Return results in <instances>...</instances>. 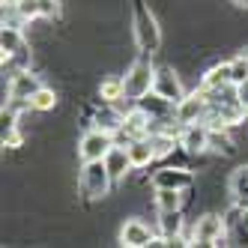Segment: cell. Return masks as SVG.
<instances>
[{
	"label": "cell",
	"instance_id": "6da1fadb",
	"mask_svg": "<svg viewBox=\"0 0 248 248\" xmlns=\"http://www.w3.org/2000/svg\"><path fill=\"white\" fill-rule=\"evenodd\" d=\"M132 33H135V45L140 54H155L162 45V30L153 9L147 6V0H135L132 3Z\"/></svg>",
	"mask_w": 248,
	"mask_h": 248
},
{
	"label": "cell",
	"instance_id": "7a4b0ae2",
	"mask_svg": "<svg viewBox=\"0 0 248 248\" xmlns=\"http://www.w3.org/2000/svg\"><path fill=\"white\" fill-rule=\"evenodd\" d=\"M153 78H155V69H153V63H150V54H140V57L129 66L126 78H123V87H126V99H129V102L144 99V96L153 90Z\"/></svg>",
	"mask_w": 248,
	"mask_h": 248
},
{
	"label": "cell",
	"instance_id": "3957f363",
	"mask_svg": "<svg viewBox=\"0 0 248 248\" xmlns=\"http://www.w3.org/2000/svg\"><path fill=\"white\" fill-rule=\"evenodd\" d=\"M114 183V176L108 170V165H105V158H99V162H84L81 168V191L87 201H102L105 194H108Z\"/></svg>",
	"mask_w": 248,
	"mask_h": 248
},
{
	"label": "cell",
	"instance_id": "277c9868",
	"mask_svg": "<svg viewBox=\"0 0 248 248\" xmlns=\"http://www.w3.org/2000/svg\"><path fill=\"white\" fill-rule=\"evenodd\" d=\"M209 108H212V99H209V93L201 87V90L186 93L180 102H176L173 120L180 123V126H188V123H203L209 117Z\"/></svg>",
	"mask_w": 248,
	"mask_h": 248
},
{
	"label": "cell",
	"instance_id": "5b68a950",
	"mask_svg": "<svg viewBox=\"0 0 248 248\" xmlns=\"http://www.w3.org/2000/svg\"><path fill=\"white\" fill-rule=\"evenodd\" d=\"M0 48H3V66H18V69H27V42H24V33L18 27H9L3 24V33H0Z\"/></svg>",
	"mask_w": 248,
	"mask_h": 248
},
{
	"label": "cell",
	"instance_id": "8992f818",
	"mask_svg": "<svg viewBox=\"0 0 248 248\" xmlns=\"http://www.w3.org/2000/svg\"><path fill=\"white\" fill-rule=\"evenodd\" d=\"M111 147H114V135L93 126L78 140V155H81V162H99V158H105L111 153Z\"/></svg>",
	"mask_w": 248,
	"mask_h": 248
},
{
	"label": "cell",
	"instance_id": "52a82bcc",
	"mask_svg": "<svg viewBox=\"0 0 248 248\" xmlns=\"http://www.w3.org/2000/svg\"><path fill=\"white\" fill-rule=\"evenodd\" d=\"M194 245H221L224 239V218L218 212H206L194 224Z\"/></svg>",
	"mask_w": 248,
	"mask_h": 248
},
{
	"label": "cell",
	"instance_id": "ba28073f",
	"mask_svg": "<svg viewBox=\"0 0 248 248\" xmlns=\"http://www.w3.org/2000/svg\"><path fill=\"white\" fill-rule=\"evenodd\" d=\"M158 233L144 224L140 218H129L126 224L120 227V245H126V248H144V245H155Z\"/></svg>",
	"mask_w": 248,
	"mask_h": 248
},
{
	"label": "cell",
	"instance_id": "9c48e42d",
	"mask_svg": "<svg viewBox=\"0 0 248 248\" xmlns=\"http://www.w3.org/2000/svg\"><path fill=\"white\" fill-rule=\"evenodd\" d=\"M153 93H158L162 99H168V102H180L183 96H186V87H183V81H180V75L173 72L170 66H162V69H155V78H153Z\"/></svg>",
	"mask_w": 248,
	"mask_h": 248
},
{
	"label": "cell",
	"instance_id": "30bf717a",
	"mask_svg": "<svg viewBox=\"0 0 248 248\" xmlns=\"http://www.w3.org/2000/svg\"><path fill=\"white\" fill-rule=\"evenodd\" d=\"M39 78L36 75H30L27 69H18V72L12 75V81H9V105H30V99H33V93L39 90Z\"/></svg>",
	"mask_w": 248,
	"mask_h": 248
},
{
	"label": "cell",
	"instance_id": "8fae6325",
	"mask_svg": "<svg viewBox=\"0 0 248 248\" xmlns=\"http://www.w3.org/2000/svg\"><path fill=\"white\" fill-rule=\"evenodd\" d=\"M180 147L191 155H201L209 150V126L206 123H188L180 126Z\"/></svg>",
	"mask_w": 248,
	"mask_h": 248
},
{
	"label": "cell",
	"instance_id": "7c38bea8",
	"mask_svg": "<svg viewBox=\"0 0 248 248\" xmlns=\"http://www.w3.org/2000/svg\"><path fill=\"white\" fill-rule=\"evenodd\" d=\"M191 186H194V176L186 168H162V170L153 173V188H180V191H186Z\"/></svg>",
	"mask_w": 248,
	"mask_h": 248
},
{
	"label": "cell",
	"instance_id": "4fadbf2b",
	"mask_svg": "<svg viewBox=\"0 0 248 248\" xmlns=\"http://www.w3.org/2000/svg\"><path fill=\"white\" fill-rule=\"evenodd\" d=\"M135 105H138V108H144V111L150 114L153 123H168V120H173V111H176V105H173V102L162 99V96L153 93V90H150L144 99H138Z\"/></svg>",
	"mask_w": 248,
	"mask_h": 248
},
{
	"label": "cell",
	"instance_id": "5bb4252c",
	"mask_svg": "<svg viewBox=\"0 0 248 248\" xmlns=\"http://www.w3.org/2000/svg\"><path fill=\"white\" fill-rule=\"evenodd\" d=\"M150 126H153L150 114L135 105V108L123 117V132H120V135H126L129 140H132V138H147V135H150Z\"/></svg>",
	"mask_w": 248,
	"mask_h": 248
},
{
	"label": "cell",
	"instance_id": "9a60e30c",
	"mask_svg": "<svg viewBox=\"0 0 248 248\" xmlns=\"http://www.w3.org/2000/svg\"><path fill=\"white\" fill-rule=\"evenodd\" d=\"M126 150H129V158H132L135 168H147L153 158H155V147H153L150 135L147 138H132L129 144H126Z\"/></svg>",
	"mask_w": 248,
	"mask_h": 248
},
{
	"label": "cell",
	"instance_id": "2e32d148",
	"mask_svg": "<svg viewBox=\"0 0 248 248\" xmlns=\"http://www.w3.org/2000/svg\"><path fill=\"white\" fill-rule=\"evenodd\" d=\"M105 165H108V170H111V176H114V183L117 180H123V176H126L135 165H132V158H129V150L126 147H111V153L105 155Z\"/></svg>",
	"mask_w": 248,
	"mask_h": 248
},
{
	"label": "cell",
	"instance_id": "e0dca14e",
	"mask_svg": "<svg viewBox=\"0 0 248 248\" xmlns=\"http://www.w3.org/2000/svg\"><path fill=\"white\" fill-rule=\"evenodd\" d=\"M158 236H165V239H180L183 236L180 209H158Z\"/></svg>",
	"mask_w": 248,
	"mask_h": 248
},
{
	"label": "cell",
	"instance_id": "ac0fdd59",
	"mask_svg": "<svg viewBox=\"0 0 248 248\" xmlns=\"http://www.w3.org/2000/svg\"><path fill=\"white\" fill-rule=\"evenodd\" d=\"M227 191H230V198H233L236 206H245L248 203V165H242V168H236L233 173H230Z\"/></svg>",
	"mask_w": 248,
	"mask_h": 248
},
{
	"label": "cell",
	"instance_id": "d6986e66",
	"mask_svg": "<svg viewBox=\"0 0 248 248\" xmlns=\"http://www.w3.org/2000/svg\"><path fill=\"white\" fill-rule=\"evenodd\" d=\"M123 117H126V114L114 111V105H108V108H99V111H96V117H93V126H96V129H102V132L120 135V132H123Z\"/></svg>",
	"mask_w": 248,
	"mask_h": 248
},
{
	"label": "cell",
	"instance_id": "ffe728a7",
	"mask_svg": "<svg viewBox=\"0 0 248 248\" xmlns=\"http://www.w3.org/2000/svg\"><path fill=\"white\" fill-rule=\"evenodd\" d=\"M230 84V63H218V66H212L209 72L203 75V90L206 93H218V90H224V87Z\"/></svg>",
	"mask_w": 248,
	"mask_h": 248
},
{
	"label": "cell",
	"instance_id": "44dd1931",
	"mask_svg": "<svg viewBox=\"0 0 248 248\" xmlns=\"http://www.w3.org/2000/svg\"><path fill=\"white\" fill-rule=\"evenodd\" d=\"M99 96L105 105H117L120 99H126V87H123V78H105L99 84Z\"/></svg>",
	"mask_w": 248,
	"mask_h": 248
},
{
	"label": "cell",
	"instance_id": "7402d4cb",
	"mask_svg": "<svg viewBox=\"0 0 248 248\" xmlns=\"http://www.w3.org/2000/svg\"><path fill=\"white\" fill-rule=\"evenodd\" d=\"M209 150L230 155V153L236 150V144H233V138H230L224 129H212V126H209Z\"/></svg>",
	"mask_w": 248,
	"mask_h": 248
},
{
	"label": "cell",
	"instance_id": "603a6c76",
	"mask_svg": "<svg viewBox=\"0 0 248 248\" xmlns=\"http://www.w3.org/2000/svg\"><path fill=\"white\" fill-rule=\"evenodd\" d=\"M155 206L158 209H180L183 206V191L180 188H155Z\"/></svg>",
	"mask_w": 248,
	"mask_h": 248
},
{
	"label": "cell",
	"instance_id": "cb8c5ba5",
	"mask_svg": "<svg viewBox=\"0 0 248 248\" xmlns=\"http://www.w3.org/2000/svg\"><path fill=\"white\" fill-rule=\"evenodd\" d=\"M54 105H57V93L48 90V87H39V90L33 93V99H30L33 111H54Z\"/></svg>",
	"mask_w": 248,
	"mask_h": 248
},
{
	"label": "cell",
	"instance_id": "d4e9b609",
	"mask_svg": "<svg viewBox=\"0 0 248 248\" xmlns=\"http://www.w3.org/2000/svg\"><path fill=\"white\" fill-rule=\"evenodd\" d=\"M248 78V54H236L230 60V87H236Z\"/></svg>",
	"mask_w": 248,
	"mask_h": 248
},
{
	"label": "cell",
	"instance_id": "484cf974",
	"mask_svg": "<svg viewBox=\"0 0 248 248\" xmlns=\"http://www.w3.org/2000/svg\"><path fill=\"white\" fill-rule=\"evenodd\" d=\"M18 12L21 21H33V18H42V9H39V0H18V3L12 6Z\"/></svg>",
	"mask_w": 248,
	"mask_h": 248
},
{
	"label": "cell",
	"instance_id": "4316f807",
	"mask_svg": "<svg viewBox=\"0 0 248 248\" xmlns=\"http://www.w3.org/2000/svg\"><path fill=\"white\" fill-rule=\"evenodd\" d=\"M21 132H18V126H9V129H3V147H21Z\"/></svg>",
	"mask_w": 248,
	"mask_h": 248
},
{
	"label": "cell",
	"instance_id": "83f0119b",
	"mask_svg": "<svg viewBox=\"0 0 248 248\" xmlns=\"http://www.w3.org/2000/svg\"><path fill=\"white\" fill-rule=\"evenodd\" d=\"M233 90H236V93H233V99H236V102L242 105V108H245V111H248V78H245L242 84H236V87H233Z\"/></svg>",
	"mask_w": 248,
	"mask_h": 248
},
{
	"label": "cell",
	"instance_id": "f1b7e54d",
	"mask_svg": "<svg viewBox=\"0 0 248 248\" xmlns=\"http://www.w3.org/2000/svg\"><path fill=\"white\" fill-rule=\"evenodd\" d=\"M39 9H42V18H54L57 15V0H39Z\"/></svg>",
	"mask_w": 248,
	"mask_h": 248
},
{
	"label": "cell",
	"instance_id": "f546056e",
	"mask_svg": "<svg viewBox=\"0 0 248 248\" xmlns=\"http://www.w3.org/2000/svg\"><path fill=\"white\" fill-rule=\"evenodd\" d=\"M239 230H242V233H248V203L239 206Z\"/></svg>",
	"mask_w": 248,
	"mask_h": 248
},
{
	"label": "cell",
	"instance_id": "4dcf8cb0",
	"mask_svg": "<svg viewBox=\"0 0 248 248\" xmlns=\"http://www.w3.org/2000/svg\"><path fill=\"white\" fill-rule=\"evenodd\" d=\"M233 3H236V6H248V0H233Z\"/></svg>",
	"mask_w": 248,
	"mask_h": 248
},
{
	"label": "cell",
	"instance_id": "1f68e13d",
	"mask_svg": "<svg viewBox=\"0 0 248 248\" xmlns=\"http://www.w3.org/2000/svg\"><path fill=\"white\" fill-rule=\"evenodd\" d=\"M245 117H248V111H245Z\"/></svg>",
	"mask_w": 248,
	"mask_h": 248
}]
</instances>
